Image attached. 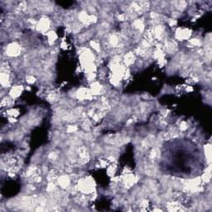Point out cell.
<instances>
[{
	"label": "cell",
	"mask_w": 212,
	"mask_h": 212,
	"mask_svg": "<svg viewBox=\"0 0 212 212\" xmlns=\"http://www.w3.org/2000/svg\"><path fill=\"white\" fill-rule=\"evenodd\" d=\"M21 47L16 42L9 44L6 48V55L9 57H17L20 54Z\"/></svg>",
	"instance_id": "6da1fadb"
},
{
	"label": "cell",
	"mask_w": 212,
	"mask_h": 212,
	"mask_svg": "<svg viewBox=\"0 0 212 212\" xmlns=\"http://www.w3.org/2000/svg\"><path fill=\"white\" fill-rule=\"evenodd\" d=\"M192 34V31L189 30V29H182V28H179L176 32V37L178 39V40H185L187 39Z\"/></svg>",
	"instance_id": "7a4b0ae2"
},
{
	"label": "cell",
	"mask_w": 212,
	"mask_h": 212,
	"mask_svg": "<svg viewBox=\"0 0 212 212\" xmlns=\"http://www.w3.org/2000/svg\"><path fill=\"white\" fill-rule=\"evenodd\" d=\"M49 26H50V22H49V20L47 19V18H41L40 20V22L37 24V28H38V30L39 31L43 32H44L48 30Z\"/></svg>",
	"instance_id": "3957f363"
},
{
	"label": "cell",
	"mask_w": 212,
	"mask_h": 212,
	"mask_svg": "<svg viewBox=\"0 0 212 212\" xmlns=\"http://www.w3.org/2000/svg\"><path fill=\"white\" fill-rule=\"evenodd\" d=\"M23 91V86L22 85H16L11 89L10 91V97L12 99H16L17 98Z\"/></svg>",
	"instance_id": "277c9868"
},
{
	"label": "cell",
	"mask_w": 212,
	"mask_h": 212,
	"mask_svg": "<svg viewBox=\"0 0 212 212\" xmlns=\"http://www.w3.org/2000/svg\"><path fill=\"white\" fill-rule=\"evenodd\" d=\"M58 183L61 188H66L70 185V178L67 176H61L58 179Z\"/></svg>",
	"instance_id": "5b68a950"
},
{
	"label": "cell",
	"mask_w": 212,
	"mask_h": 212,
	"mask_svg": "<svg viewBox=\"0 0 212 212\" xmlns=\"http://www.w3.org/2000/svg\"><path fill=\"white\" fill-rule=\"evenodd\" d=\"M134 60H135L134 55L133 54L132 52H129V53H128V54L125 55V57H124L125 65H127V66H130V65H132L134 62Z\"/></svg>",
	"instance_id": "8992f818"
},
{
	"label": "cell",
	"mask_w": 212,
	"mask_h": 212,
	"mask_svg": "<svg viewBox=\"0 0 212 212\" xmlns=\"http://www.w3.org/2000/svg\"><path fill=\"white\" fill-rule=\"evenodd\" d=\"M91 47H93V49H94L95 51H99L100 49V43L98 42L97 41H91Z\"/></svg>",
	"instance_id": "52a82bcc"
},
{
	"label": "cell",
	"mask_w": 212,
	"mask_h": 212,
	"mask_svg": "<svg viewBox=\"0 0 212 212\" xmlns=\"http://www.w3.org/2000/svg\"><path fill=\"white\" fill-rule=\"evenodd\" d=\"M26 81H27V83H29V84H32V83L35 82L36 79H35V77L32 76V75H28V76L26 77Z\"/></svg>",
	"instance_id": "ba28073f"
},
{
	"label": "cell",
	"mask_w": 212,
	"mask_h": 212,
	"mask_svg": "<svg viewBox=\"0 0 212 212\" xmlns=\"http://www.w3.org/2000/svg\"><path fill=\"white\" fill-rule=\"evenodd\" d=\"M78 130V128L76 127V126H73V125H71V126H69L67 128V131L68 133H74V132H76Z\"/></svg>",
	"instance_id": "9c48e42d"
},
{
	"label": "cell",
	"mask_w": 212,
	"mask_h": 212,
	"mask_svg": "<svg viewBox=\"0 0 212 212\" xmlns=\"http://www.w3.org/2000/svg\"><path fill=\"white\" fill-rule=\"evenodd\" d=\"M187 128H188V124H187L186 122H182V124L179 126L180 130H182V131H184V130H186Z\"/></svg>",
	"instance_id": "30bf717a"
}]
</instances>
